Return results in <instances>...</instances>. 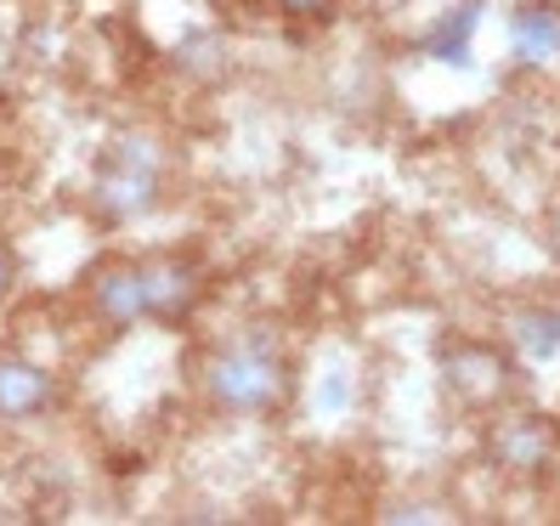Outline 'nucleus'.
<instances>
[{
    "label": "nucleus",
    "instance_id": "obj_1",
    "mask_svg": "<svg viewBox=\"0 0 560 526\" xmlns=\"http://www.w3.org/2000/svg\"><path fill=\"white\" fill-rule=\"evenodd\" d=\"M205 397L221 413H272L289 397V363L267 328H244L205 363Z\"/></svg>",
    "mask_w": 560,
    "mask_h": 526
},
{
    "label": "nucleus",
    "instance_id": "obj_2",
    "mask_svg": "<svg viewBox=\"0 0 560 526\" xmlns=\"http://www.w3.org/2000/svg\"><path fill=\"white\" fill-rule=\"evenodd\" d=\"M164 199V148L153 137H119L103 164H96V182H91V210L125 226V221H142L153 215Z\"/></svg>",
    "mask_w": 560,
    "mask_h": 526
},
{
    "label": "nucleus",
    "instance_id": "obj_3",
    "mask_svg": "<svg viewBox=\"0 0 560 526\" xmlns=\"http://www.w3.org/2000/svg\"><path fill=\"white\" fill-rule=\"evenodd\" d=\"M442 379H447V390L465 408H499L504 397H510V363L492 346H481V340H447L442 351Z\"/></svg>",
    "mask_w": 560,
    "mask_h": 526
},
{
    "label": "nucleus",
    "instance_id": "obj_4",
    "mask_svg": "<svg viewBox=\"0 0 560 526\" xmlns=\"http://www.w3.org/2000/svg\"><path fill=\"white\" fill-rule=\"evenodd\" d=\"M555 442L560 436L544 413H515V419H499L487 431V458L504 476H544L555 458Z\"/></svg>",
    "mask_w": 560,
    "mask_h": 526
},
{
    "label": "nucleus",
    "instance_id": "obj_5",
    "mask_svg": "<svg viewBox=\"0 0 560 526\" xmlns=\"http://www.w3.org/2000/svg\"><path fill=\"white\" fill-rule=\"evenodd\" d=\"M137 267H142V289H148V317L182 323L192 306H199V272H192V260L153 255V260H137Z\"/></svg>",
    "mask_w": 560,
    "mask_h": 526
},
{
    "label": "nucleus",
    "instance_id": "obj_6",
    "mask_svg": "<svg viewBox=\"0 0 560 526\" xmlns=\"http://www.w3.org/2000/svg\"><path fill=\"white\" fill-rule=\"evenodd\" d=\"M510 51L526 69H555L560 62V7L555 0H521L510 17Z\"/></svg>",
    "mask_w": 560,
    "mask_h": 526
},
{
    "label": "nucleus",
    "instance_id": "obj_7",
    "mask_svg": "<svg viewBox=\"0 0 560 526\" xmlns=\"http://www.w3.org/2000/svg\"><path fill=\"white\" fill-rule=\"evenodd\" d=\"M91 306L103 323L114 328H130L148 317V289H142V267L137 260H114V267H103L91 278Z\"/></svg>",
    "mask_w": 560,
    "mask_h": 526
},
{
    "label": "nucleus",
    "instance_id": "obj_8",
    "mask_svg": "<svg viewBox=\"0 0 560 526\" xmlns=\"http://www.w3.org/2000/svg\"><path fill=\"white\" fill-rule=\"evenodd\" d=\"M57 397V385L28 356H0V419H35Z\"/></svg>",
    "mask_w": 560,
    "mask_h": 526
},
{
    "label": "nucleus",
    "instance_id": "obj_9",
    "mask_svg": "<svg viewBox=\"0 0 560 526\" xmlns=\"http://www.w3.org/2000/svg\"><path fill=\"white\" fill-rule=\"evenodd\" d=\"M515 346L533 356V363H549V356L560 351V323H555V306H533V312H515L510 323Z\"/></svg>",
    "mask_w": 560,
    "mask_h": 526
},
{
    "label": "nucleus",
    "instance_id": "obj_10",
    "mask_svg": "<svg viewBox=\"0 0 560 526\" xmlns=\"http://www.w3.org/2000/svg\"><path fill=\"white\" fill-rule=\"evenodd\" d=\"M476 12H481V0H465L458 12H447V17L436 23V35L424 40V51H431V57H442V62H465V51H470V35H476Z\"/></svg>",
    "mask_w": 560,
    "mask_h": 526
},
{
    "label": "nucleus",
    "instance_id": "obj_11",
    "mask_svg": "<svg viewBox=\"0 0 560 526\" xmlns=\"http://www.w3.org/2000/svg\"><path fill=\"white\" fill-rule=\"evenodd\" d=\"M182 62L192 74H221V40L205 35V28H192V35L182 40Z\"/></svg>",
    "mask_w": 560,
    "mask_h": 526
},
{
    "label": "nucleus",
    "instance_id": "obj_12",
    "mask_svg": "<svg viewBox=\"0 0 560 526\" xmlns=\"http://www.w3.org/2000/svg\"><path fill=\"white\" fill-rule=\"evenodd\" d=\"M278 7H283L289 17H323L328 7H335V0H278Z\"/></svg>",
    "mask_w": 560,
    "mask_h": 526
},
{
    "label": "nucleus",
    "instance_id": "obj_13",
    "mask_svg": "<svg viewBox=\"0 0 560 526\" xmlns=\"http://www.w3.org/2000/svg\"><path fill=\"white\" fill-rule=\"evenodd\" d=\"M390 521H442V510H431V504H402V510H390Z\"/></svg>",
    "mask_w": 560,
    "mask_h": 526
},
{
    "label": "nucleus",
    "instance_id": "obj_14",
    "mask_svg": "<svg viewBox=\"0 0 560 526\" xmlns=\"http://www.w3.org/2000/svg\"><path fill=\"white\" fill-rule=\"evenodd\" d=\"M7 283H12V260H7V249H0V294H7Z\"/></svg>",
    "mask_w": 560,
    "mask_h": 526
},
{
    "label": "nucleus",
    "instance_id": "obj_15",
    "mask_svg": "<svg viewBox=\"0 0 560 526\" xmlns=\"http://www.w3.org/2000/svg\"><path fill=\"white\" fill-rule=\"evenodd\" d=\"M555 244H560V226H555Z\"/></svg>",
    "mask_w": 560,
    "mask_h": 526
}]
</instances>
